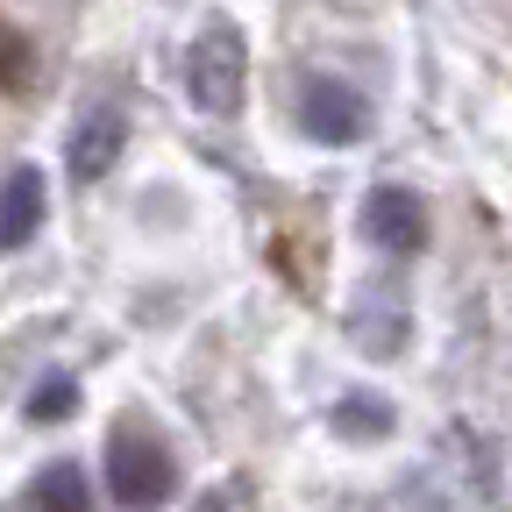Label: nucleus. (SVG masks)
Segmentation results:
<instances>
[{
  "label": "nucleus",
  "instance_id": "11",
  "mask_svg": "<svg viewBox=\"0 0 512 512\" xmlns=\"http://www.w3.org/2000/svg\"><path fill=\"white\" fill-rule=\"evenodd\" d=\"M72 413H79V384L72 377H50V384L29 392V420H72Z\"/></svg>",
  "mask_w": 512,
  "mask_h": 512
},
{
  "label": "nucleus",
  "instance_id": "3",
  "mask_svg": "<svg viewBox=\"0 0 512 512\" xmlns=\"http://www.w3.org/2000/svg\"><path fill=\"white\" fill-rule=\"evenodd\" d=\"M299 128H306L313 143H328V150H349V143H363L370 107H363V93L342 86V79H306V93H299Z\"/></svg>",
  "mask_w": 512,
  "mask_h": 512
},
{
  "label": "nucleus",
  "instance_id": "6",
  "mask_svg": "<svg viewBox=\"0 0 512 512\" xmlns=\"http://www.w3.org/2000/svg\"><path fill=\"white\" fill-rule=\"evenodd\" d=\"M43 171L36 164H22V171H8V185H0V249H22L36 228H43Z\"/></svg>",
  "mask_w": 512,
  "mask_h": 512
},
{
  "label": "nucleus",
  "instance_id": "2",
  "mask_svg": "<svg viewBox=\"0 0 512 512\" xmlns=\"http://www.w3.org/2000/svg\"><path fill=\"white\" fill-rule=\"evenodd\" d=\"M107 491H114V505H128V512H157V505L178 491L171 448H164L150 427H114V441H107Z\"/></svg>",
  "mask_w": 512,
  "mask_h": 512
},
{
  "label": "nucleus",
  "instance_id": "10",
  "mask_svg": "<svg viewBox=\"0 0 512 512\" xmlns=\"http://www.w3.org/2000/svg\"><path fill=\"white\" fill-rule=\"evenodd\" d=\"M29 79H36V50L8 15H0V93H29Z\"/></svg>",
  "mask_w": 512,
  "mask_h": 512
},
{
  "label": "nucleus",
  "instance_id": "8",
  "mask_svg": "<svg viewBox=\"0 0 512 512\" xmlns=\"http://www.w3.org/2000/svg\"><path fill=\"white\" fill-rule=\"evenodd\" d=\"M29 512H93V491H86V470L79 463H50L29 491Z\"/></svg>",
  "mask_w": 512,
  "mask_h": 512
},
{
  "label": "nucleus",
  "instance_id": "4",
  "mask_svg": "<svg viewBox=\"0 0 512 512\" xmlns=\"http://www.w3.org/2000/svg\"><path fill=\"white\" fill-rule=\"evenodd\" d=\"M363 235L377 249H392V256H413L427 242V207H420V192L406 185H377L370 200H363Z\"/></svg>",
  "mask_w": 512,
  "mask_h": 512
},
{
  "label": "nucleus",
  "instance_id": "9",
  "mask_svg": "<svg viewBox=\"0 0 512 512\" xmlns=\"http://www.w3.org/2000/svg\"><path fill=\"white\" fill-rule=\"evenodd\" d=\"M335 434H349V441H384V434H392V399H377V392H342Z\"/></svg>",
  "mask_w": 512,
  "mask_h": 512
},
{
  "label": "nucleus",
  "instance_id": "1",
  "mask_svg": "<svg viewBox=\"0 0 512 512\" xmlns=\"http://www.w3.org/2000/svg\"><path fill=\"white\" fill-rule=\"evenodd\" d=\"M185 93L200 114H235L249 93V43L235 22H207L185 50Z\"/></svg>",
  "mask_w": 512,
  "mask_h": 512
},
{
  "label": "nucleus",
  "instance_id": "7",
  "mask_svg": "<svg viewBox=\"0 0 512 512\" xmlns=\"http://www.w3.org/2000/svg\"><path fill=\"white\" fill-rule=\"evenodd\" d=\"M349 328H356L363 356H399V349H406V328H413V320H406V306H399L392 292H384V285H370V292H363V306L349 313Z\"/></svg>",
  "mask_w": 512,
  "mask_h": 512
},
{
  "label": "nucleus",
  "instance_id": "5",
  "mask_svg": "<svg viewBox=\"0 0 512 512\" xmlns=\"http://www.w3.org/2000/svg\"><path fill=\"white\" fill-rule=\"evenodd\" d=\"M121 143H128V121H121V107H93L79 128H72V178L79 185H93V178H107L114 171V157H121Z\"/></svg>",
  "mask_w": 512,
  "mask_h": 512
}]
</instances>
